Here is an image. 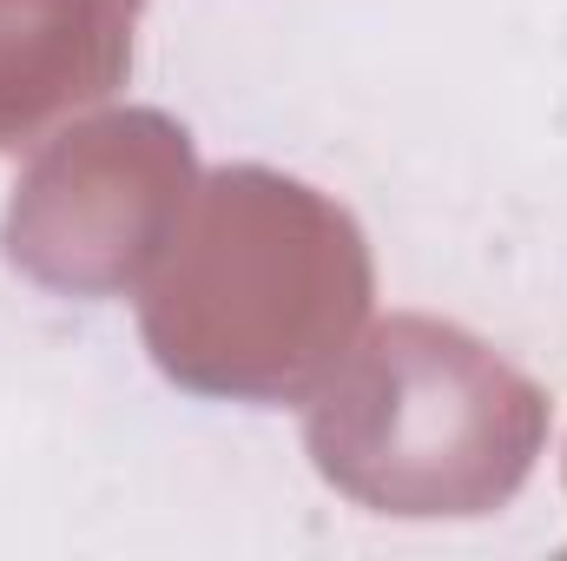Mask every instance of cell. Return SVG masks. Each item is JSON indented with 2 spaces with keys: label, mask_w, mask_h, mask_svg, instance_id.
<instances>
[{
  "label": "cell",
  "mask_w": 567,
  "mask_h": 561,
  "mask_svg": "<svg viewBox=\"0 0 567 561\" xmlns=\"http://www.w3.org/2000/svg\"><path fill=\"white\" fill-rule=\"evenodd\" d=\"M73 0H0V145L13 133H33L47 113L100 100L120 67L126 47H93V40H33L27 27L60 13Z\"/></svg>",
  "instance_id": "obj_2"
},
{
  "label": "cell",
  "mask_w": 567,
  "mask_h": 561,
  "mask_svg": "<svg viewBox=\"0 0 567 561\" xmlns=\"http://www.w3.org/2000/svg\"><path fill=\"white\" fill-rule=\"evenodd\" d=\"M548 436V397L435 317H390L343 350L310 404L323 482L383 516H482L508 502Z\"/></svg>",
  "instance_id": "obj_1"
}]
</instances>
